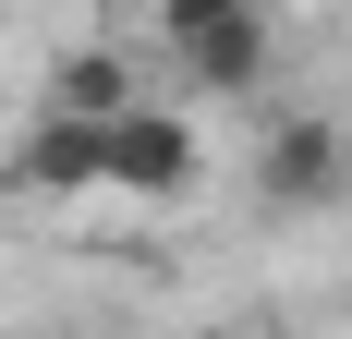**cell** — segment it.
Instances as JSON below:
<instances>
[{
    "mask_svg": "<svg viewBox=\"0 0 352 339\" xmlns=\"http://www.w3.org/2000/svg\"><path fill=\"white\" fill-rule=\"evenodd\" d=\"M255 194L267 206H328L340 194V121H280L255 145Z\"/></svg>",
    "mask_w": 352,
    "mask_h": 339,
    "instance_id": "obj_3",
    "label": "cell"
},
{
    "mask_svg": "<svg viewBox=\"0 0 352 339\" xmlns=\"http://www.w3.org/2000/svg\"><path fill=\"white\" fill-rule=\"evenodd\" d=\"M207 12H231V0H146V25H158V36H182V25H207Z\"/></svg>",
    "mask_w": 352,
    "mask_h": 339,
    "instance_id": "obj_6",
    "label": "cell"
},
{
    "mask_svg": "<svg viewBox=\"0 0 352 339\" xmlns=\"http://www.w3.org/2000/svg\"><path fill=\"white\" fill-rule=\"evenodd\" d=\"M98 134H109V121L36 109V134L12 145V182H25V194H98Z\"/></svg>",
    "mask_w": 352,
    "mask_h": 339,
    "instance_id": "obj_4",
    "label": "cell"
},
{
    "mask_svg": "<svg viewBox=\"0 0 352 339\" xmlns=\"http://www.w3.org/2000/svg\"><path fill=\"white\" fill-rule=\"evenodd\" d=\"M207 170V134H195V109H109V134H98V194H134V206H170L182 182Z\"/></svg>",
    "mask_w": 352,
    "mask_h": 339,
    "instance_id": "obj_1",
    "label": "cell"
},
{
    "mask_svg": "<svg viewBox=\"0 0 352 339\" xmlns=\"http://www.w3.org/2000/svg\"><path fill=\"white\" fill-rule=\"evenodd\" d=\"M146 85H134V61L122 49H61L49 61V109H73V121H109V109H134Z\"/></svg>",
    "mask_w": 352,
    "mask_h": 339,
    "instance_id": "obj_5",
    "label": "cell"
},
{
    "mask_svg": "<svg viewBox=\"0 0 352 339\" xmlns=\"http://www.w3.org/2000/svg\"><path fill=\"white\" fill-rule=\"evenodd\" d=\"M182 61V85H207V97H243V85H267V61H280V25H267V0H231V12H207V25L158 36Z\"/></svg>",
    "mask_w": 352,
    "mask_h": 339,
    "instance_id": "obj_2",
    "label": "cell"
}]
</instances>
